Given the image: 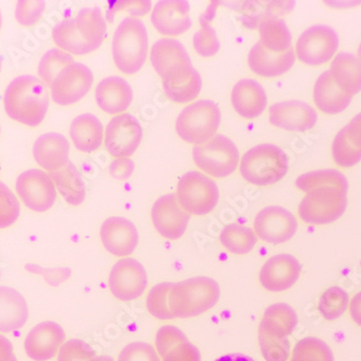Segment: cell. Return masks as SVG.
Listing matches in <instances>:
<instances>
[{
  "instance_id": "32",
  "label": "cell",
  "mask_w": 361,
  "mask_h": 361,
  "mask_svg": "<svg viewBox=\"0 0 361 361\" xmlns=\"http://www.w3.org/2000/svg\"><path fill=\"white\" fill-rule=\"evenodd\" d=\"M332 78L338 88L354 97L361 90V63L350 54H338L331 63Z\"/></svg>"
},
{
  "instance_id": "34",
  "label": "cell",
  "mask_w": 361,
  "mask_h": 361,
  "mask_svg": "<svg viewBox=\"0 0 361 361\" xmlns=\"http://www.w3.org/2000/svg\"><path fill=\"white\" fill-rule=\"evenodd\" d=\"M77 30L89 44L99 49L106 38L107 24L99 8H85L75 18Z\"/></svg>"
},
{
  "instance_id": "41",
  "label": "cell",
  "mask_w": 361,
  "mask_h": 361,
  "mask_svg": "<svg viewBox=\"0 0 361 361\" xmlns=\"http://www.w3.org/2000/svg\"><path fill=\"white\" fill-rule=\"evenodd\" d=\"M350 304V297L348 292L340 287H331L326 289L319 299L318 310L322 317L326 320L338 319L345 313Z\"/></svg>"
},
{
  "instance_id": "26",
  "label": "cell",
  "mask_w": 361,
  "mask_h": 361,
  "mask_svg": "<svg viewBox=\"0 0 361 361\" xmlns=\"http://www.w3.org/2000/svg\"><path fill=\"white\" fill-rule=\"evenodd\" d=\"M133 88L126 79L118 76L106 77L95 89L97 105L109 115H121L133 102Z\"/></svg>"
},
{
  "instance_id": "20",
  "label": "cell",
  "mask_w": 361,
  "mask_h": 361,
  "mask_svg": "<svg viewBox=\"0 0 361 361\" xmlns=\"http://www.w3.org/2000/svg\"><path fill=\"white\" fill-rule=\"evenodd\" d=\"M101 241L104 248L115 257H129L139 243V232L131 221L121 216L106 219L101 225Z\"/></svg>"
},
{
  "instance_id": "12",
  "label": "cell",
  "mask_w": 361,
  "mask_h": 361,
  "mask_svg": "<svg viewBox=\"0 0 361 361\" xmlns=\"http://www.w3.org/2000/svg\"><path fill=\"white\" fill-rule=\"evenodd\" d=\"M18 196L30 210L46 212L54 207L56 190L50 174L40 169H30L16 180Z\"/></svg>"
},
{
  "instance_id": "36",
  "label": "cell",
  "mask_w": 361,
  "mask_h": 361,
  "mask_svg": "<svg viewBox=\"0 0 361 361\" xmlns=\"http://www.w3.org/2000/svg\"><path fill=\"white\" fill-rule=\"evenodd\" d=\"M56 46L68 54L76 56H86L92 54L97 49L89 44L84 38L81 37L74 19L64 20L54 27L52 32Z\"/></svg>"
},
{
  "instance_id": "6",
  "label": "cell",
  "mask_w": 361,
  "mask_h": 361,
  "mask_svg": "<svg viewBox=\"0 0 361 361\" xmlns=\"http://www.w3.org/2000/svg\"><path fill=\"white\" fill-rule=\"evenodd\" d=\"M348 188L338 185H322L308 190L300 202V218L312 225L336 222L348 208Z\"/></svg>"
},
{
  "instance_id": "18",
  "label": "cell",
  "mask_w": 361,
  "mask_h": 361,
  "mask_svg": "<svg viewBox=\"0 0 361 361\" xmlns=\"http://www.w3.org/2000/svg\"><path fill=\"white\" fill-rule=\"evenodd\" d=\"M302 267L291 255H274L265 262L259 271V283L269 292H283L299 281Z\"/></svg>"
},
{
  "instance_id": "11",
  "label": "cell",
  "mask_w": 361,
  "mask_h": 361,
  "mask_svg": "<svg viewBox=\"0 0 361 361\" xmlns=\"http://www.w3.org/2000/svg\"><path fill=\"white\" fill-rule=\"evenodd\" d=\"M149 277L142 263L133 257L119 259L109 277L111 294L119 301H135L143 295Z\"/></svg>"
},
{
  "instance_id": "49",
  "label": "cell",
  "mask_w": 361,
  "mask_h": 361,
  "mask_svg": "<svg viewBox=\"0 0 361 361\" xmlns=\"http://www.w3.org/2000/svg\"><path fill=\"white\" fill-rule=\"evenodd\" d=\"M151 8V1H118L107 12V19L109 22L113 21L114 16L119 11L129 12V14L133 16H142L147 13Z\"/></svg>"
},
{
  "instance_id": "5",
  "label": "cell",
  "mask_w": 361,
  "mask_h": 361,
  "mask_svg": "<svg viewBox=\"0 0 361 361\" xmlns=\"http://www.w3.org/2000/svg\"><path fill=\"white\" fill-rule=\"evenodd\" d=\"M289 169L287 154L274 144H259L241 158V176L257 186H269L283 180Z\"/></svg>"
},
{
  "instance_id": "8",
  "label": "cell",
  "mask_w": 361,
  "mask_h": 361,
  "mask_svg": "<svg viewBox=\"0 0 361 361\" xmlns=\"http://www.w3.org/2000/svg\"><path fill=\"white\" fill-rule=\"evenodd\" d=\"M151 62L165 84H184L195 70L183 44L174 38H161L153 44Z\"/></svg>"
},
{
  "instance_id": "46",
  "label": "cell",
  "mask_w": 361,
  "mask_h": 361,
  "mask_svg": "<svg viewBox=\"0 0 361 361\" xmlns=\"http://www.w3.org/2000/svg\"><path fill=\"white\" fill-rule=\"evenodd\" d=\"M21 212L20 202L11 190L0 182V229L8 228L18 221Z\"/></svg>"
},
{
  "instance_id": "55",
  "label": "cell",
  "mask_w": 361,
  "mask_h": 361,
  "mask_svg": "<svg viewBox=\"0 0 361 361\" xmlns=\"http://www.w3.org/2000/svg\"><path fill=\"white\" fill-rule=\"evenodd\" d=\"M1 25H3V16H1V12H0V30H1Z\"/></svg>"
},
{
  "instance_id": "15",
  "label": "cell",
  "mask_w": 361,
  "mask_h": 361,
  "mask_svg": "<svg viewBox=\"0 0 361 361\" xmlns=\"http://www.w3.org/2000/svg\"><path fill=\"white\" fill-rule=\"evenodd\" d=\"M93 85V74L82 63L73 62L59 74L51 87L52 100L68 106L82 100Z\"/></svg>"
},
{
  "instance_id": "43",
  "label": "cell",
  "mask_w": 361,
  "mask_h": 361,
  "mask_svg": "<svg viewBox=\"0 0 361 361\" xmlns=\"http://www.w3.org/2000/svg\"><path fill=\"white\" fill-rule=\"evenodd\" d=\"M173 283H161L149 291L146 306L149 314L160 320L173 319L169 308V293Z\"/></svg>"
},
{
  "instance_id": "35",
  "label": "cell",
  "mask_w": 361,
  "mask_h": 361,
  "mask_svg": "<svg viewBox=\"0 0 361 361\" xmlns=\"http://www.w3.org/2000/svg\"><path fill=\"white\" fill-rule=\"evenodd\" d=\"M259 44L273 54H283L291 49V32L281 19H269L259 25Z\"/></svg>"
},
{
  "instance_id": "52",
  "label": "cell",
  "mask_w": 361,
  "mask_h": 361,
  "mask_svg": "<svg viewBox=\"0 0 361 361\" xmlns=\"http://www.w3.org/2000/svg\"><path fill=\"white\" fill-rule=\"evenodd\" d=\"M350 314L353 322L361 326V291L355 294L350 303Z\"/></svg>"
},
{
  "instance_id": "57",
  "label": "cell",
  "mask_w": 361,
  "mask_h": 361,
  "mask_svg": "<svg viewBox=\"0 0 361 361\" xmlns=\"http://www.w3.org/2000/svg\"><path fill=\"white\" fill-rule=\"evenodd\" d=\"M0 133H1V128H0Z\"/></svg>"
},
{
  "instance_id": "17",
  "label": "cell",
  "mask_w": 361,
  "mask_h": 361,
  "mask_svg": "<svg viewBox=\"0 0 361 361\" xmlns=\"http://www.w3.org/2000/svg\"><path fill=\"white\" fill-rule=\"evenodd\" d=\"M156 231L168 240H178L185 234L190 216L178 204L176 194L160 197L151 212Z\"/></svg>"
},
{
  "instance_id": "56",
  "label": "cell",
  "mask_w": 361,
  "mask_h": 361,
  "mask_svg": "<svg viewBox=\"0 0 361 361\" xmlns=\"http://www.w3.org/2000/svg\"><path fill=\"white\" fill-rule=\"evenodd\" d=\"M1 65H3V62H1V56H0V73H1Z\"/></svg>"
},
{
  "instance_id": "47",
  "label": "cell",
  "mask_w": 361,
  "mask_h": 361,
  "mask_svg": "<svg viewBox=\"0 0 361 361\" xmlns=\"http://www.w3.org/2000/svg\"><path fill=\"white\" fill-rule=\"evenodd\" d=\"M118 361H160V359L149 343L133 342L123 348Z\"/></svg>"
},
{
  "instance_id": "7",
  "label": "cell",
  "mask_w": 361,
  "mask_h": 361,
  "mask_svg": "<svg viewBox=\"0 0 361 361\" xmlns=\"http://www.w3.org/2000/svg\"><path fill=\"white\" fill-rule=\"evenodd\" d=\"M221 111L213 101L200 100L178 114L176 130L188 143L200 145L216 137L221 123Z\"/></svg>"
},
{
  "instance_id": "33",
  "label": "cell",
  "mask_w": 361,
  "mask_h": 361,
  "mask_svg": "<svg viewBox=\"0 0 361 361\" xmlns=\"http://www.w3.org/2000/svg\"><path fill=\"white\" fill-rule=\"evenodd\" d=\"M56 188L71 206H80L86 200V186L78 169L70 162L58 171L50 172Z\"/></svg>"
},
{
  "instance_id": "27",
  "label": "cell",
  "mask_w": 361,
  "mask_h": 361,
  "mask_svg": "<svg viewBox=\"0 0 361 361\" xmlns=\"http://www.w3.org/2000/svg\"><path fill=\"white\" fill-rule=\"evenodd\" d=\"M231 100L236 113L245 119L261 116L267 109V95L264 88L253 79H241L235 85Z\"/></svg>"
},
{
  "instance_id": "39",
  "label": "cell",
  "mask_w": 361,
  "mask_h": 361,
  "mask_svg": "<svg viewBox=\"0 0 361 361\" xmlns=\"http://www.w3.org/2000/svg\"><path fill=\"white\" fill-rule=\"evenodd\" d=\"M290 361H334V356L326 342L307 336L295 344Z\"/></svg>"
},
{
  "instance_id": "13",
  "label": "cell",
  "mask_w": 361,
  "mask_h": 361,
  "mask_svg": "<svg viewBox=\"0 0 361 361\" xmlns=\"http://www.w3.org/2000/svg\"><path fill=\"white\" fill-rule=\"evenodd\" d=\"M338 49V36L330 26L315 25L302 32L297 42L298 59L310 66L329 62Z\"/></svg>"
},
{
  "instance_id": "10",
  "label": "cell",
  "mask_w": 361,
  "mask_h": 361,
  "mask_svg": "<svg viewBox=\"0 0 361 361\" xmlns=\"http://www.w3.org/2000/svg\"><path fill=\"white\" fill-rule=\"evenodd\" d=\"M176 198L188 214L206 216L218 204L220 192L212 178L200 171H190L178 180Z\"/></svg>"
},
{
  "instance_id": "54",
  "label": "cell",
  "mask_w": 361,
  "mask_h": 361,
  "mask_svg": "<svg viewBox=\"0 0 361 361\" xmlns=\"http://www.w3.org/2000/svg\"><path fill=\"white\" fill-rule=\"evenodd\" d=\"M358 60L360 61V63H361V42H360V44H359V48H358Z\"/></svg>"
},
{
  "instance_id": "14",
  "label": "cell",
  "mask_w": 361,
  "mask_h": 361,
  "mask_svg": "<svg viewBox=\"0 0 361 361\" xmlns=\"http://www.w3.org/2000/svg\"><path fill=\"white\" fill-rule=\"evenodd\" d=\"M105 147L109 155L129 158L139 149L143 130L139 121L130 114L113 117L105 129Z\"/></svg>"
},
{
  "instance_id": "19",
  "label": "cell",
  "mask_w": 361,
  "mask_h": 361,
  "mask_svg": "<svg viewBox=\"0 0 361 361\" xmlns=\"http://www.w3.org/2000/svg\"><path fill=\"white\" fill-rule=\"evenodd\" d=\"M152 24L161 35L176 37L192 27L190 6L186 0H161L152 12Z\"/></svg>"
},
{
  "instance_id": "31",
  "label": "cell",
  "mask_w": 361,
  "mask_h": 361,
  "mask_svg": "<svg viewBox=\"0 0 361 361\" xmlns=\"http://www.w3.org/2000/svg\"><path fill=\"white\" fill-rule=\"evenodd\" d=\"M104 128L92 114H82L71 125L70 135L75 147L82 153H93L103 143Z\"/></svg>"
},
{
  "instance_id": "1",
  "label": "cell",
  "mask_w": 361,
  "mask_h": 361,
  "mask_svg": "<svg viewBox=\"0 0 361 361\" xmlns=\"http://www.w3.org/2000/svg\"><path fill=\"white\" fill-rule=\"evenodd\" d=\"M5 111L14 121L35 128L42 125L49 109L44 82L32 75H22L10 82L4 95Z\"/></svg>"
},
{
  "instance_id": "38",
  "label": "cell",
  "mask_w": 361,
  "mask_h": 361,
  "mask_svg": "<svg viewBox=\"0 0 361 361\" xmlns=\"http://www.w3.org/2000/svg\"><path fill=\"white\" fill-rule=\"evenodd\" d=\"M74 62V58L68 52L61 49H51L44 54L38 65V75L42 82L51 88L54 80L66 66Z\"/></svg>"
},
{
  "instance_id": "42",
  "label": "cell",
  "mask_w": 361,
  "mask_h": 361,
  "mask_svg": "<svg viewBox=\"0 0 361 361\" xmlns=\"http://www.w3.org/2000/svg\"><path fill=\"white\" fill-rule=\"evenodd\" d=\"M162 88L170 100L178 104L192 102L200 95L202 88V80L200 73L194 70L192 77L180 85H170L162 82Z\"/></svg>"
},
{
  "instance_id": "45",
  "label": "cell",
  "mask_w": 361,
  "mask_h": 361,
  "mask_svg": "<svg viewBox=\"0 0 361 361\" xmlns=\"http://www.w3.org/2000/svg\"><path fill=\"white\" fill-rule=\"evenodd\" d=\"M195 51L204 58H211L218 54L220 51L221 44L219 42L216 32L209 22L202 20V26L198 32H195L192 38Z\"/></svg>"
},
{
  "instance_id": "4",
  "label": "cell",
  "mask_w": 361,
  "mask_h": 361,
  "mask_svg": "<svg viewBox=\"0 0 361 361\" xmlns=\"http://www.w3.org/2000/svg\"><path fill=\"white\" fill-rule=\"evenodd\" d=\"M116 68L126 75L141 71L149 54V35L141 20L126 18L117 26L111 42Z\"/></svg>"
},
{
  "instance_id": "25",
  "label": "cell",
  "mask_w": 361,
  "mask_h": 361,
  "mask_svg": "<svg viewBox=\"0 0 361 361\" xmlns=\"http://www.w3.org/2000/svg\"><path fill=\"white\" fill-rule=\"evenodd\" d=\"M332 157L341 168H350L361 161V113L342 128L332 143Z\"/></svg>"
},
{
  "instance_id": "29",
  "label": "cell",
  "mask_w": 361,
  "mask_h": 361,
  "mask_svg": "<svg viewBox=\"0 0 361 361\" xmlns=\"http://www.w3.org/2000/svg\"><path fill=\"white\" fill-rule=\"evenodd\" d=\"M27 319L28 305L25 298L13 288L0 287V334L21 329Z\"/></svg>"
},
{
  "instance_id": "44",
  "label": "cell",
  "mask_w": 361,
  "mask_h": 361,
  "mask_svg": "<svg viewBox=\"0 0 361 361\" xmlns=\"http://www.w3.org/2000/svg\"><path fill=\"white\" fill-rule=\"evenodd\" d=\"M58 361H115L109 356H97L86 342L77 338L65 342L58 353Z\"/></svg>"
},
{
  "instance_id": "21",
  "label": "cell",
  "mask_w": 361,
  "mask_h": 361,
  "mask_svg": "<svg viewBox=\"0 0 361 361\" xmlns=\"http://www.w3.org/2000/svg\"><path fill=\"white\" fill-rule=\"evenodd\" d=\"M64 340L62 326L54 322H42L28 332L24 350L32 360L48 361L58 354Z\"/></svg>"
},
{
  "instance_id": "22",
  "label": "cell",
  "mask_w": 361,
  "mask_h": 361,
  "mask_svg": "<svg viewBox=\"0 0 361 361\" xmlns=\"http://www.w3.org/2000/svg\"><path fill=\"white\" fill-rule=\"evenodd\" d=\"M318 115L310 105L301 101H286L269 107V123L291 133H304L317 123Z\"/></svg>"
},
{
  "instance_id": "30",
  "label": "cell",
  "mask_w": 361,
  "mask_h": 361,
  "mask_svg": "<svg viewBox=\"0 0 361 361\" xmlns=\"http://www.w3.org/2000/svg\"><path fill=\"white\" fill-rule=\"evenodd\" d=\"M353 97L343 92L332 78L330 71L322 73L314 86V102L322 113L336 115L348 109Z\"/></svg>"
},
{
  "instance_id": "28",
  "label": "cell",
  "mask_w": 361,
  "mask_h": 361,
  "mask_svg": "<svg viewBox=\"0 0 361 361\" xmlns=\"http://www.w3.org/2000/svg\"><path fill=\"white\" fill-rule=\"evenodd\" d=\"M295 62L293 49L283 54H273L257 42L248 54V65L255 74L267 78L281 76L291 70Z\"/></svg>"
},
{
  "instance_id": "24",
  "label": "cell",
  "mask_w": 361,
  "mask_h": 361,
  "mask_svg": "<svg viewBox=\"0 0 361 361\" xmlns=\"http://www.w3.org/2000/svg\"><path fill=\"white\" fill-rule=\"evenodd\" d=\"M70 142L56 133H44L32 146V155L39 167L54 172L70 164Z\"/></svg>"
},
{
  "instance_id": "53",
  "label": "cell",
  "mask_w": 361,
  "mask_h": 361,
  "mask_svg": "<svg viewBox=\"0 0 361 361\" xmlns=\"http://www.w3.org/2000/svg\"><path fill=\"white\" fill-rule=\"evenodd\" d=\"M216 361H255V359L245 354H228L220 357Z\"/></svg>"
},
{
  "instance_id": "23",
  "label": "cell",
  "mask_w": 361,
  "mask_h": 361,
  "mask_svg": "<svg viewBox=\"0 0 361 361\" xmlns=\"http://www.w3.org/2000/svg\"><path fill=\"white\" fill-rule=\"evenodd\" d=\"M155 345L162 361H202L200 350L176 326H161L156 334Z\"/></svg>"
},
{
  "instance_id": "48",
  "label": "cell",
  "mask_w": 361,
  "mask_h": 361,
  "mask_svg": "<svg viewBox=\"0 0 361 361\" xmlns=\"http://www.w3.org/2000/svg\"><path fill=\"white\" fill-rule=\"evenodd\" d=\"M44 1H25L22 0L16 4V19L23 26L35 25L44 12Z\"/></svg>"
},
{
  "instance_id": "3",
  "label": "cell",
  "mask_w": 361,
  "mask_h": 361,
  "mask_svg": "<svg viewBox=\"0 0 361 361\" xmlns=\"http://www.w3.org/2000/svg\"><path fill=\"white\" fill-rule=\"evenodd\" d=\"M221 297L219 283L207 276L173 283L169 293V308L174 318H192L214 307Z\"/></svg>"
},
{
  "instance_id": "16",
  "label": "cell",
  "mask_w": 361,
  "mask_h": 361,
  "mask_svg": "<svg viewBox=\"0 0 361 361\" xmlns=\"http://www.w3.org/2000/svg\"><path fill=\"white\" fill-rule=\"evenodd\" d=\"M255 233L261 240L281 245L297 234L298 221L293 213L283 207L269 206L262 209L253 223Z\"/></svg>"
},
{
  "instance_id": "51",
  "label": "cell",
  "mask_w": 361,
  "mask_h": 361,
  "mask_svg": "<svg viewBox=\"0 0 361 361\" xmlns=\"http://www.w3.org/2000/svg\"><path fill=\"white\" fill-rule=\"evenodd\" d=\"M0 361H18L12 343L4 336H0Z\"/></svg>"
},
{
  "instance_id": "40",
  "label": "cell",
  "mask_w": 361,
  "mask_h": 361,
  "mask_svg": "<svg viewBox=\"0 0 361 361\" xmlns=\"http://www.w3.org/2000/svg\"><path fill=\"white\" fill-rule=\"evenodd\" d=\"M295 185L304 192L322 185H338L348 190L346 176L334 169L316 170L302 174L297 178Z\"/></svg>"
},
{
  "instance_id": "37",
  "label": "cell",
  "mask_w": 361,
  "mask_h": 361,
  "mask_svg": "<svg viewBox=\"0 0 361 361\" xmlns=\"http://www.w3.org/2000/svg\"><path fill=\"white\" fill-rule=\"evenodd\" d=\"M220 243L233 255H248L257 245V237L250 227L234 223L223 229L220 235Z\"/></svg>"
},
{
  "instance_id": "9",
  "label": "cell",
  "mask_w": 361,
  "mask_h": 361,
  "mask_svg": "<svg viewBox=\"0 0 361 361\" xmlns=\"http://www.w3.org/2000/svg\"><path fill=\"white\" fill-rule=\"evenodd\" d=\"M192 159L198 169L216 178L231 176L238 167L240 155L234 142L216 135L207 143L195 145Z\"/></svg>"
},
{
  "instance_id": "50",
  "label": "cell",
  "mask_w": 361,
  "mask_h": 361,
  "mask_svg": "<svg viewBox=\"0 0 361 361\" xmlns=\"http://www.w3.org/2000/svg\"><path fill=\"white\" fill-rule=\"evenodd\" d=\"M135 162L130 158H116L109 166V174L116 180H125L133 176Z\"/></svg>"
},
{
  "instance_id": "2",
  "label": "cell",
  "mask_w": 361,
  "mask_h": 361,
  "mask_svg": "<svg viewBox=\"0 0 361 361\" xmlns=\"http://www.w3.org/2000/svg\"><path fill=\"white\" fill-rule=\"evenodd\" d=\"M297 313L292 306L276 303L265 310L259 326V344L267 361H288L289 336L298 326Z\"/></svg>"
}]
</instances>
